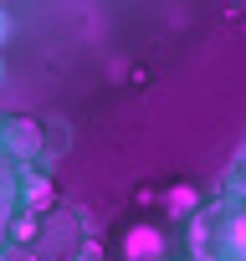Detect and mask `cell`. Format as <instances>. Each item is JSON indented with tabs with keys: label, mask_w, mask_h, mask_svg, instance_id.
Returning a JSON list of instances; mask_svg holds the SVG:
<instances>
[{
	"label": "cell",
	"mask_w": 246,
	"mask_h": 261,
	"mask_svg": "<svg viewBox=\"0 0 246 261\" xmlns=\"http://www.w3.org/2000/svg\"><path fill=\"white\" fill-rule=\"evenodd\" d=\"M11 139L21 144V154H31V144H36V128H31V123H11Z\"/></svg>",
	"instance_id": "6da1fadb"
}]
</instances>
